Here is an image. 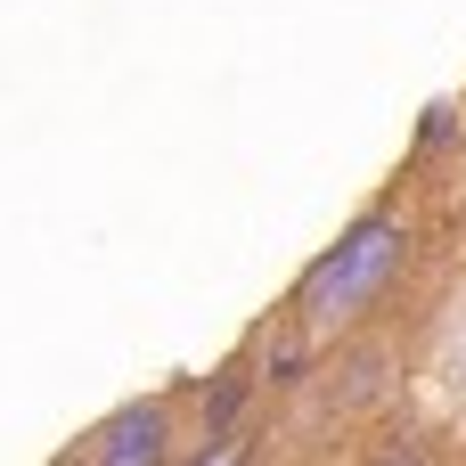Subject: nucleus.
<instances>
[{
    "label": "nucleus",
    "mask_w": 466,
    "mask_h": 466,
    "mask_svg": "<svg viewBox=\"0 0 466 466\" xmlns=\"http://www.w3.org/2000/svg\"><path fill=\"white\" fill-rule=\"evenodd\" d=\"M401 262H410V229H401L393 213L352 221V229L303 270V287H295V328H303V336H336V328H352V319L393 287Z\"/></svg>",
    "instance_id": "f257e3e1"
},
{
    "label": "nucleus",
    "mask_w": 466,
    "mask_h": 466,
    "mask_svg": "<svg viewBox=\"0 0 466 466\" xmlns=\"http://www.w3.org/2000/svg\"><path fill=\"white\" fill-rule=\"evenodd\" d=\"M459 369H466V352H459Z\"/></svg>",
    "instance_id": "7ed1b4c3"
},
{
    "label": "nucleus",
    "mask_w": 466,
    "mask_h": 466,
    "mask_svg": "<svg viewBox=\"0 0 466 466\" xmlns=\"http://www.w3.org/2000/svg\"><path fill=\"white\" fill-rule=\"evenodd\" d=\"M164 442H172V418H164V401H147V410H123L115 426H98L82 459H98V466H156Z\"/></svg>",
    "instance_id": "f03ea898"
}]
</instances>
